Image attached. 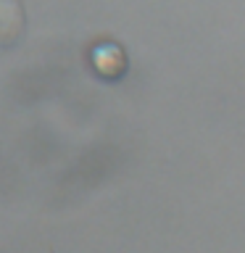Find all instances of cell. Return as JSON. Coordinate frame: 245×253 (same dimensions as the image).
Masks as SVG:
<instances>
[{"label":"cell","mask_w":245,"mask_h":253,"mask_svg":"<svg viewBox=\"0 0 245 253\" xmlns=\"http://www.w3.org/2000/svg\"><path fill=\"white\" fill-rule=\"evenodd\" d=\"M90 63L95 69V74L103 79H122L129 69V61H126V53L119 42H98L90 50Z\"/></svg>","instance_id":"cell-1"}]
</instances>
